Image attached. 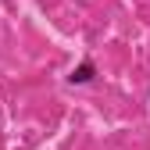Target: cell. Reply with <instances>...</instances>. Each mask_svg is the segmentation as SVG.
Listing matches in <instances>:
<instances>
[{"label": "cell", "instance_id": "obj_1", "mask_svg": "<svg viewBox=\"0 0 150 150\" xmlns=\"http://www.w3.org/2000/svg\"><path fill=\"white\" fill-rule=\"evenodd\" d=\"M93 75H97V64H93V61H82L79 68L68 75V82H71V86H82V82H89V79H93Z\"/></svg>", "mask_w": 150, "mask_h": 150}]
</instances>
